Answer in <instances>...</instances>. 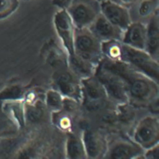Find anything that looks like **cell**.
<instances>
[{"instance_id": "8992f818", "label": "cell", "mask_w": 159, "mask_h": 159, "mask_svg": "<svg viewBox=\"0 0 159 159\" xmlns=\"http://www.w3.org/2000/svg\"><path fill=\"white\" fill-rule=\"evenodd\" d=\"M91 32L99 39L104 41L122 39V30L110 22L101 13L89 27Z\"/></svg>"}, {"instance_id": "277c9868", "label": "cell", "mask_w": 159, "mask_h": 159, "mask_svg": "<svg viewBox=\"0 0 159 159\" xmlns=\"http://www.w3.org/2000/svg\"><path fill=\"white\" fill-rule=\"evenodd\" d=\"M57 32L71 55L74 54V24L66 9H60L54 16Z\"/></svg>"}, {"instance_id": "3957f363", "label": "cell", "mask_w": 159, "mask_h": 159, "mask_svg": "<svg viewBox=\"0 0 159 159\" xmlns=\"http://www.w3.org/2000/svg\"><path fill=\"white\" fill-rule=\"evenodd\" d=\"M99 39L88 28H76L75 30L74 49L81 58L86 60L98 52Z\"/></svg>"}, {"instance_id": "4fadbf2b", "label": "cell", "mask_w": 159, "mask_h": 159, "mask_svg": "<svg viewBox=\"0 0 159 159\" xmlns=\"http://www.w3.org/2000/svg\"><path fill=\"white\" fill-rule=\"evenodd\" d=\"M84 143L86 150L89 156L97 157L100 152L101 145L96 135L92 131H86L84 134Z\"/></svg>"}, {"instance_id": "9a60e30c", "label": "cell", "mask_w": 159, "mask_h": 159, "mask_svg": "<svg viewBox=\"0 0 159 159\" xmlns=\"http://www.w3.org/2000/svg\"><path fill=\"white\" fill-rule=\"evenodd\" d=\"M137 152L135 148L128 144L116 145L111 152V158L115 159L129 158Z\"/></svg>"}, {"instance_id": "6da1fadb", "label": "cell", "mask_w": 159, "mask_h": 159, "mask_svg": "<svg viewBox=\"0 0 159 159\" xmlns=\"http://www.w3.org/2000/svg\"><path fill=\"white\" fill-rule=\"evenodd\" d=\"M76 28H88L101 13L98 0H72L66 9Z\"/></svg>"}, {"instance_id": "ba28073f", "label": "cell", "mask_w": 159, "mask_h": 159, "mask_svg": "<svg viewBox=\"0 0 159 159\" xmlns=\"http://www.w3.org/2000/svg\"><path fill=\"white\" fill-rule=\"evenodd\" d=\"M87 107L91 110L100 108L105 102V92L102 86L93 79L83 82Z\"/></svg>"}, {"instance_id": "5b68a950", "label": "cell", "mask_w": 159, "mask_h": 159, "mask_svg": "<svg viewBox=\"0 0 159 159\" xmlns=\"http://www.w3.org/2000/svg\"><path fill=\"white\" fill-rule=\"evenodd\" d=\"M101 14L112 24L125 30L130 24L129 9L121 6L111 0H106L100 2Z\"/></svg>"}, {"instance_id": "7a4b0ae2", "label": "cell", "mask_w": 159, "mask_h": 159, "mask_svg": "<svg viewBox=\"0 0 159 159\" xmlns=\"http://www.w3.org/2000/svg\"><path fill=\"white\" fill-rule=\"evenodd\" d=\"M121 55L150 78L158 80V64L142 50L124 44L121 47Z\"/></svg>"}, {"instance_id": "52a82bcc", "label": "cell", "mask_w": 159, "mask_h": 159, "mask_svg": "<svg viewBox=\"0 0 159 159\" xmlns=\"http://www.w3.org/2000/svg\"><path fill=\"white\" fill-rule=\"evenodd\" d=\"M97 76L99 82L111 97L118 101L126 99L125 86L119 77L103 68L98 70Z\"/></svg>"}, {"instance_id": "d6986e66", "label": "cell", "mask_w": 159, "mask_h": 159, "mask_svg": "<svg viewBox=\"0 0 159 159\" xmlns=\"http://www.w3.org/2000/svg\"><path fill=\"white\" fill-rule=\"evenodd\" d=\"M47 102L49 107L53 109H59L61 106V99L60 94L53 91L48 93L47 96Z\"/></svg>"}, {"instance_id": "7c38bea8", "label": "cell", "mask_w": 159, "mask_h": 159, "mask_svg": "<svg viewBox=\"0 0 159 159\" xmlns=\"http://www.w3.org/2000/svg\"><path fill=\"white\" fill-rule=\"evenodd\" d=\"M159 45V27L158 11H157L148 20L146 27V43L148 52L152 55H157Z\"/></svg>"}, {"instance_id": "7402d4cb", "label": "cell", "mask_w": 159, "mask_h": 159, "mask_svg": "<svg viewBox=\"0 0 159 159\" xmlns=\"http://www.w3.org/2000/svg\"><path fill=\"white\" fill-rule=\"evenodd\" d=\"M111 1L123 6L125 8H130L137 0H111Z\"/></svg>"}, {"instance_id": "ffe728a7", "label": "cell", "mask_w": 159, "mask_h": 159, "mask_svg": "<svg viewBox=\"0 0 159 159\" xmlns=\"http://www.w3.org/2000/svg\"><path fill=\"white\" fill-rule=\"evenodd\" d=\"M27 116L30 120L35 122L40 119L42 116V111L38 107L29 106L27 109Z\"/></svg>"}, {"instance_id": "9c48e42d", "label": "cell", "mask_w": 159, "mask_h": 159, "mask_svg": "<svg viewBox=\"0 0 159 159\" xmlns=\"http://www.w3.org/2000/svg\"><path fill=\"white\" fill-rule=\"evenodd\" d=\"M124 31L122 39L125 45L140 50L145 47L146 27L143 23L131 22Z\"/></svg>"}, {"instance_id": "ac0fdd59", "label": "cell", "mask_w": 159, "mask_h": 159, "mask_svg": "<svg viewBox=\"0 0 159 159\" xmlns=\"http://www.w3.org/2000/svg\"><path fill=\"white\" fill-rule=\"evenodd\" d=\"M71 61L74 69L80 73L87 75L89 73L90 68L85 60L79 57H76L73 54L71 55Z\"/></svg>"}, {"instance_id": "30bf717a", "label": "cell", "mask_w": 159, "mask_h": 159, "mask_svg": "<svg viewBox=\"0 0 159 159\" xmlns=\"http://www.w3.org/2000/svg\"><path fill=\"white\" fill-rule=\"evenodd\" d=\"M158 124L152 118L144 119L138 126L135 132V139L140 144L145 146L152 145L158 140Z\"/></svg>"}, {"instance_id": "e0dca14e", "label": "cell", "mask_w": 159, "mask_h": 159, "mask_svg": "<svg viewBox=\"0 0 159 159\" xmlns=\"http://www.w3.org/2000/svg\"><path fill=\"white\" fill-rule=\"evenodd\" d=\"M18 0H0V19L12 14L19 6Z\"/></svg>"}, {"instance_id": "44dd1931", "label": "cell", "mask_w": 159, "mask_h": 159, "mask_svg": "<svg viewBox=\"0 0 159 159\" xmlns=\"http://www.w3.org/2000/svg\"><path fill=\"white\" fill-rule=\"evenodd\" d=\"M71 1L72 0H52V4L60 9H66Z\"/></svg>"}, {"instance_id": "8fae6325", "label": "cell", "mask_w": 159, "mask_h": 159, "mask_svg": "<svg viewBox=\"0 0 159 159\" xmlns=\"http://www.w3.org/2000/svg\"><path fill=\"white\" fill-rule=\"evenodd\" d=\"M158 6L159 0H137L128 9L131 20L142 22L149 20L158 11Z\"/></svg>"}, {"instance_id": "cb8c5ba5", "label": "cell", "mask_w": 159, "mask_h": 159, "mask_svg": "<svg viewBox=\"0 0 159 159\" xmlns=\"http://www.w3.org/2000/svg\"><path fill=\"white\" fill-rule=\"evenodd\" d=\"M98 1L99 2H102V1H106V0H98Z\"/></svg>"}, {"instance_id": "5bb4252c", "label": "cell", "mask_w": 159, "mask_h": 159, "mask_svg": "<svg viewBox=\"0 0 159 159\" xmlns=\"http://www.w3.org/2000/svg\"><path fill=\"white\" fill-rule=\"evenodd\" d=\"M60 90L65 95L71 96L75 92V85L71 76L68 73H61L57 78Z\"/></svg>"}, {"instance_id": "2e32d148", "label": "cell", "mask_w": 159, "mask_h": 159, "mask_svg": "<svg viewBox=\"0 0 159 159\" xmlns=\"http://www.w3.org/2000/svg\"><path fill=\"white\" fill-rule=\"evenodd\" d=\"M67 153L71 158H80L83 155L84 151L81 142L75 137H70L67 143Z\"/></svg>"}, {"instance_id": "603a6c76", "label": "cell", "mask_w": 159, "mask_h": 159, "mask_svg": "<svg viewBox=\"0 0 159 159\" xmlns=\"http://www.w3.org/2000/svg\"><path fill=\"white\" fill-rule=\"evenodd\" d=\"M158 148L157 147L154 148L153 150L148 152L147 153V157L150 158H158Z\"/></svg>"}]
</instances>
